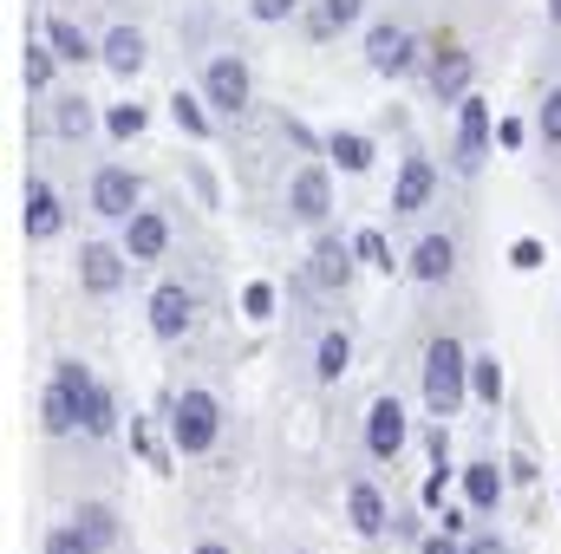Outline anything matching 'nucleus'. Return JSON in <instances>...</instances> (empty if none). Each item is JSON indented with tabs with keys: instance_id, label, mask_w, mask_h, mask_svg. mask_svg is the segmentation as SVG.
I'll return each instance as SVG.
<instances>
[{
	"instance_id": "obj_1",
	"label": "nucleus",
	"mask_w": 561,
	"mask_h": 554,
	"mask_svg": "<svg viewBox=\"0 0 561 554\" xmlns=\"http://www.w3.org/2000/svg\"><path fill=\"white\" fill-rule=\"evenodd\" d=\"M463 399H470V353L450 333H437L424 346V405H431V417H457Z\"/></svg>"
},
{
	"instance_id": "obj_2",
	"label": "nucleus",
	"mask_w": 561,
	"mask_h": 554,
	"mask_svg": "<svg viewBox=\"0 0 561 554\" xmlns=\"http://www.w3.org/2000/svg\"><path fill=\"white\" fill-rule=\"evenodd\" d=\"M216 437H222V399L203 392V385H183L170 399V450L203 457V450H216Z\"/></svg>"
},
{
	"instance_id": "obj_3",
	"label": "nucleus",
	"mask_w": 561,
	"mask_h": 554,
	"mask_svg": "<svg viewBox=\"0 0 561 554\" xmlns=\"http://www.w3.org/2000/svg\"><path fill=\"white\" fill-rule=\"evenodd\" d=\"M92 385H99V379H92L79 359H59V366H53V385H46V399H39L46 437H72V430H79V405H85Z\"/></svg>"
},
{
	"instance_id": "obj_4",
	"label": "nucleus",
	"mask_w": 561,
	"mask_h": 554,
	"mask_svg": "<svg viewBox=\"0 0 561 554\" xmlns=\"http://www.w3.org/2000/svg\"><path fill=\"white\" fill-rule=\"evenodd\" d=\"M203 99H209L222 118H242L249 99H255V72H249V59H242V53H216V59L203 66Z\"/></svg>"
},
{
	"instance_id": "obj_5",
	"label": "nucleus",
	"mask_w": 561,
	"mask_h": 554,
	"mask_svg": "<svg viewBox=\"0 0 561 554\" xmlns=\"http://www.w3.org/2000/svg\"><path fill=\"white\" fill-rule=\"evenodd\" d=\"M490 138H496V125H490V105L470 92L463 105H457V138H450V170L457 176H477L483 163H490Z\"/></svg>"
},
{
	"instance_id": "obj_6",
	"label": "nucleus",
	"mask_w": 561,
	"mask_h": 554,
	"mask_svg": "<svg viewBox=\"0 0 561 554\" xmlns=\"http://www.w3.org/2000/svg\"><path fill=\"white\" fill-rule=\"evenodd\" d=\"M366 66H373L379 79H412V72L424 66L419 33H412V26H392V20L373 26V33H366Z\"/></svg>"
},
{
	"instance_id": "obj_7",
	"label": "nucleus",
	"mask_w": 561,
	"mask_h": 554,
	"mask_svg": "<svg viewBox=\"0 0 561 554\" xmlns=\"http://www.w3.org/2000/svg\"><path fill=\"white\" fill-rule=\"evenodd\" d=\"M359 268H366V262H359L353 235H333V229H320V242H313V262H307V280H313L320 293H346Z\"/></svg>"
},
{
	"instance_id": "obj_8",
	"label": "nucleus",
	"mask_w": 561,
	"mask_h": 554,
	"mask_svg": "<svg viewBox=\"0 0 561 554\" xmlns=\"http://www.w3.org/2000/svg\"><path fill=\"white\" fill-rule=\"evenodd\" d=\"M138 209H144L138 170H125V163H99V170H92V216L125 222V216H138Z\"/></svg>"
},
{
	"instance_id": "obj_9",
	"label": "nucleus",
	"mask_w": 561,
	"mask_h": 554,
	"mask_svg": "<svg viewBox=\"0 0 561 554\" xmlns=\"http://www.w3.org/2000/svg\"><path fill=\"white\" fill-rule=\"evenodd\" d=\"M287 216L307 222V229H327V216H333V176H327V163H300L287 176Z\"/></svg>"
},
{
	"instance_id": "obj_10",
	"label": "nucleus",
	"mask_w": 561,
	"mask_h": 554,
	"mask_svg": "<svg viewBox=\"0 0 561 554\" xmlns=\"http://www.w3.org/2000/svg\"><path fill=\"white\" fill-rule=\"evenodd\" d=\"M470 79H477V53H463V46H437L424 59V85H431L437 105H463L470 99Z\"/></svg>"
},
{
	"instance_id": "obj_11",
	"label": "nucleus",
	"mask_w": 561,
	"mask_h": 554,
	"mask_svg": "<svg viewBox=\"0 0 561 554\" xmlns=\"http://www.w3.org/2000/svg\"><path fill=\"white\" fill-rule=\"evenodd\" d=\"M405 443H412V417H405V405H399L392 392H379V399L366 405V457L392 463Z\"/></svg>"
},
{
	"instance_id": "obj_12",
	"label": "nucleus",
	"mask_w": 561,
	"mask_h": 554,
	"mask_svg": "<svg viewBox=\"0 0 561 554\" xmlns=\"http://www.w3.org/2000/svg\"><path fill=\"white\" fill-rule=\"evenodd\" d=\"M59 229H66L59 189H53L46 176H26V189H20V235H26V242H53Z\"/></svg>"
},
{
	"instance_id": "obj_13",
	"label": "nucleus",
	"mask_w": 561,
	"mask_h": 554,
	"mask_svg": "<svg viewBox=\"0 0 561 554\" xmlns=\"http://www.w3.org/2000/svg\"><path fill=\"white\" fill-rule=\"evenodd\" d=\"M131 268H138V262L125 255V242H118V249H112V242H85V249H79V287L99 293V300L118 293V287L131 280Z\"/></svg>"
},
{
	"instance_id": "obj_14",
	"label": "nucleus",
	"mask_w": 561,
	"mask_h": 554,
	"mask_svg": "<svg viewBox=\"0 0 561 554\" xmlns=\"http://www.w3.org/2000/svg\"><path fill=\"white\" fill-rule=\"evenodd\" d=\"M144 313H150V333H157L163 346H176V339L196 326V293H190L183 280H163V287L150 293V307H144Z\"/></svg>"
},
{
	"instance_id": "obj_15",
	"label": "nucleus",
	"mask_w": 561,
	"mask_h": 554,
	"mask_svg": "<svg viewBox=\"0 0 561 554\" xmlns=\"http://www.w3.org/2000/svg\"><path fill=\"white\" fill-rule=\"evenodd\" d=\"M431 196H437V163L412 150L392 176V216H419V209H431Z\"/></svg>"
},
{
	"instance_id": "obj_16",
	"label": "nucleus",
	"mask_w": 561,
	"mask_h": 554,
	"mask_svg": "<svg viewBox=\"0 0 561 554\" xmlns=\"http://www.w3.org/2000/svg\"><path fill=\"white\" fill-rule=\"evenodd\" d=\"M125 255L150 268V262H163L170 255V216L163 209H138V216H125Z\"/></svg>"
},
{
	"instance_id": "obj_17",
	"label": "nucleus",
	"mask_w": 561,
	"mask_h": 554,
	"mask_svg": "<svg viewBox=\"0 0 561 554\" xmlns=\"http://www.w3.org/2000/svg\"><path fill=\"white\" fill-rule=\"evenodd\" d=\"M405 275L419 280V287H444V280L457 275V242L450 235H419V249L405 255Z\"/></svg>"
},
{
	"instance_id": "obj_18",
	"label": "nucleus",
	"mask_w": 561,
	"mask_h": 554,
	"mask_svg": "<svg viewBox=\"0 0 561 554\" xmlns=\"http://www.w3.org/2000/svg\"><path fill=\"white\" fill-rule=\"evenodd\" d=\"M346 522H353V535H366V542H379L386 529H392V509H386V496H379V483H353L346 489Z\"/></svg>"
},
{
	"instance_id": "obj_19",
	"label": "nucleus",
	"mask_w": 561,
	"mask_h": 554,
	"mask_svg": "<svg viewBox=\"0 0 561 554\" xmlns=\"http://www.w3.org/2000/svg\"><path fill=\"white\" fill-rule=\"evenodd\" d=\"M457 476H463V503H470L477 516H496V503H503V489H510V476L496 470V457H477V463H463Z\"/></svg>"
},
{
	"instance_id": "obj_20",
	"label": "nucleus",
	"mask_w": 561,
	"mask_h": 554,
	"mask_svg": "<svg viewBox=\"0 0 561 554\" xmlns=\"http://www.w3.org/2000/svg\"><path fill=\"white\" fill-rule=\"evenodd\" d=\"M99 59H105V72H118V79H138L144 59H150V46H144L138 26H112V33L99 39Z\"/></svg>"
},
{
	"instance_id": "obj_21",
	"label": "nucleus",
	"mask_w": 561,
	"mask_h": 554,
	"mask_svg": "<svg viewBox=\"0 0 561 554\" xmlns=\"http://www.w3.org/2000/svg\"><path fill=\"white\" fill-rule=\"evenodd\" d=\"M346 372H353V333L346 326H327L320 346H313V379L320 385H340Z\"/></svg>"
},
{
	"instance_id": "obj_22",
	"label": "nucleus",
	"mask_w": 561,
	"mask_h": 554,
	"mask_svg": "<svg viewBox=\"0 0 561 554\" xmlns=\"http://www.w3.org/2000/svg\"><path fill=\"white\" fill-rule=\"evenodd\" d=\"M209 112H216V105H209L203 92H170V118H176L183 138H196V143L216 138V118H209Z\"/></svg>"
},
{
	"instance_id": "obj_23",
	"label": "nucleus",
	"mask_w": 561,
	"mask_h": 554,
	"mask_svg": "<svg viewBox=\"0 0 561 554\" xmlns=\"http://www.w3.org/2000/svg\"><path fill=\"white\" fill-rule=\"evenodd\" d=\"M72 522L85 529V542H92L99 554L118 549V535H125V529H118V509H112V503H79V509H72Z\"/></svg>"
},
{
	"instance_id": "obj_24",
	"label": "nucleus",
	"mask_w": 561,
	"mask_h": 554,
	"mask_svg": "<svg viewBox=\"0 0 561 554\" xmlns=\"http://www.w3.org/2000/svg\"><path fill=\"white\" fill-rule=\"evenodd\" d=\"M373 157H379V150H373L366 131H333V138H327V163H340L346 176H366V170H373Z\"/></svg>"
},
{
	"instance_id": "obj_25",
	"label": "nucleus",
	"mask_w": 561,
	"mask_h": 554,
	"mask_svg": "<svg viewBox=\"0 0 561 554\" xmlns=\"http://www.w3.org/2000/svg\"><path fill=\"white\" fill-rule=\"evenodd\" d=\"M46 39H53L59 66H85V59H99V46H92L85 26H72V20H46Z\"/></svg>"
},
{
	"instance_id": "obj_26",
	"label": "nucleus",
	"mask_w": 561,
	"mask_h": 554,
	"mask_svg": "<svg viewBox=\"0 0 561 554\" xmlns=\"http://www.w3.org/2000/svg\"><path fill=\"white\" fill-rule=\"evenodd\" d=\"M53 66H59L53 39H26V53H20V85H26V92H46V85H53Z\"/></svg>"
},
{
	"instance_id": "obj_27",
	"label": "nucleus",
	"mask_w": 561,
	"mask_h": 554,
	"mask_svg": "<svg viewBox=\"0 0 561 554\" xmlns=\"http://www.w3.org/2000/svg\"><path fill=\"white\" fill-rule=\"evenodd\" d=\"M470 399L477 405H503V366H496V353H470Z\"/></svg>"
},
{
	"instance_id": "obj_28",
	"label": "nucleus",
	"mask_w": 561,
	"mask_h": 554,
	"mask_svg": "<svg viewBox=\"0 0 561 554\" xmlns=\"http://www.w3.org/2000/svg\"><path fill=\"white\" fill-rule=\"evenodd\" d=\"M79 430H85V437H112V430H118V399H112L105 385L85 392V405H79Z\"/></svg>"
},
{
	"instance_id": "obj_29",
	"label": "nucleus",
	"mask_w": 561,
	"mask_h": 554,
	"mask_svg": "<svg viewBox=\"0 0 561 554\" xmlns=\"http://www.w3.org/2000/svg\"><path fill=\"white\" fill-rule=\"evenodd\" d=\"M92 125H99V118H92V99H79V92H72V99H59L53 131H59L66 143H85V138H92Z\"/></svg>"
},
{
	"instance_id": "obj_30",
	"label": "nucleus",
	"mask_w": 561,
	"mask_h": 554,
	"mask_svg": "<svg viewBox=\"0 0 561 554\" xmlns=\"http://www.w3.org/2000/svg\"><path fill=\"white\" fill-rule=\"evenodd\" d=\"M353 249H359V262H366V268H379V275H392V268H399V262H392V242H386L379 229H359V235H353Z\"/></svg>"
},
{
	"instance_id": "obj_31",
	"label": "nucleus",
	"mask_w": 561,
	"mask_h": 554,
	"mask_svg": "<svg viewBox=\"0 0 561 554\" xmlns=\"http://www.w3.org/2000/svg\"><path fill=\"white\" fill-rule=\"evenodd\" d=\"M144 125H150V112H144V105H112V112H105V131H112L118 143L144 138Z\"/></svg>"
},
{
	"instance_id": "obj_32",
	"label": "nucleus",
	"mask_w": 561,
	"mask_h": 554,
	"mask_svg": "<svg viewBox=\"0 0 561 554\" xmlns=\"http://www.w3.org/2000/svg\"><path fill=\"white\" fill-rule=\"evenodd\" d=\"M536 138L561 143V85H549V92H542V105H536Z\"/></svg>"
},
{
	"instance_id": "obj_33",
	"label": "nucleus",
	"mask_w": 561,
	"mask_h": 554,
	"mask_svg": "<svg viewBox=\"0 0 561 554\" xmlns=\"http://www.w3.org/2000/svg\"><path fill=\"white\" fill-rule=\"evenodd\" d=\"M242 313L262 326V320H275V280H249L242 287Z\"/></svg>"
},
{
	"instance_id": "obj_34",
	"label": "nucleus",
	"mask_w": 561,
	"mask_h": 554,
	"mask_svg": "<svg viewBox=\"0 0 561 554\" xmlns=\"http://www.w3.org/2000/svg\"><path fill=\"white\" fill-rule=\"evenodd\" d=\"M46 554H99V549L85 542L79 522H59V529H46Z\"/></svg>"
},
{
	"instance_id": "obj_35",
	"label": "nucleus",
	"mask_w": 561,
	"mask_h": 554,
	"mask_svg": "<svg viewBox=\"0 0 561 554\" xmlns=\"http://www.w3.org/2000/svg\"><path fill=\"white\" fill-rule=\"evenodd\" d=\"M131 443L144 450V463H150V470H170V450L157 443V430H150V417H131Z\"/></svg>"
},
{
	"instance_id": "obj_36",
	"label": "nucleus",
	"mask_w": 561,
	"mask_h": 554,
	"mask_svg": "<svg viewBox=\"0 0 561 554\" xmlns=\"http://www.w3.org/2000/svg\"><path fill=\"white\" fill-rule=\"evenodd\" d=\"M359 13H366V0H320V20H327L333 33H346Z\"/></svg>"
},
{
	"instance_id": "obj_37",
	"label": "nucleus",
	"mask_w": 561,
	"mask_h": 554,
	"mask_svg": "<svg viewBox=\"0 0 561 554\" xmlns=\"http://www.w3.org/2000/svg\"><path fill=\"white\" fill-rule=\"evenodd\" d=\"M294 13H300V0H249V20H262V26H280Z\"/></svg>"
},
{
	"instance_id": "obj_38",
	"label": "nucleus",
	"mask_w": 561,
	"mask_h": 554,
	"mask_svg": "<svg viewBox=\"0 0 561 554\" xmlns=\"http://www.w3.org/2000/svg\"><path fill=\"white\" fill-rule=\"evenodd\" d=\"M542 262H549V249H542V242H536V235H523V242H516V249H510V268H523V275H536V268H542Z\"/></svg>"
},
{
	"instance_id": "obj_39",
	"label": "nucleus",
	"mask_w": 561,
	"mask_h": 554,
	"mask_svg": "<svg viewBox=\"0 0 561 554\" xmlns=\"http://www.w3.org/2000/svg\"><path fill=\"white\" fill-rule=\"evenodd\" d=\"M280 138L294 143V150H307V157H327V138H313L300 118H280Z\"/></svg>"
},
{
	"instance_id": "obj_40",
	"label": "nucleus",
	"mask_w": 561,
	"mask_h": 554,
	"mask_svg": "<svg viewBox=\"0 0 561 554\" xmlns=\"http://www.w3.org/2000/svg\"><path fill=\"white\" fill-rule=\"evenodd\" d=\"M450 476H457V470L431 463V476H424V489H419V503H424V509H444V489H450Z\"/></svg>"
},
{
	"instance_id": "obj_41",
	"label": "nucleus",
	"mask_w": 561,
	"mask_h": 554,
	"mask_svg": "<svg viewBox=\"0 0 561 554\" xmlns=\"http://www.w3.org/2000/svg\"><path fill=\"white\" fill-rule=\"evenodd\" d=\"M496 143H503V150H523V143H529V125H523V118H503V125H496Z\"/></svg>"
},
{
	"instance_id": "obj_42",
	"label": "nucleus",
	"mask_w": 561,
	"mask_h": 554,
	"mask_svg": "<svg viewBox=\"0 0 561 554\" xmlns=\"http://www.w3.org/2000/svg\"><path fill=\"white\" fill-rule=\"evenodd\" d=\"M419 554H463V542H457L450 529H437V535H424L419 542Z\"/></svg>"
},
{
	"instance_id": "obj_43",
	"label": "nucleus",
	"mask_w": 561,
	"mask_h": 554,
	"mask_svg": "<svg viewBox=\"0 0 561 554\" xmlns=\"http://www.w3.org/2000/svg\"><path fill=\"white\" fill-rule=\"evenodd\" d=\"M536 476H542V470H536V457H529V450H516V457H510V483H536Z\"/></svg>"
},
{
	"instance_id": "obj_44",
	"label": "nucleus",
	"mask_w": 561,
	"mask_h": 554,
	"mask_svg": "<svg viewBox=\"0 0 561 554\" xmlns=\"http://www.w3.org/2000/svg\"><path fill=\"white\" fill-rule=\"evenodd\" d=\"M463 554H510V549H503V535H470Z\"/></svg>"
},
{
	"instance_id": "obj_45",
	"label": "nucleus",
	"mask_w": 561,
	"mask_h": 554,
	"mask_svg": "<svg viewBox=\"0 0 561 554\" xmlns=\"http://www.w3.org/2000/svg\"><path fill=\"white\" fill-rule=\"evenodd\" d=\"M190 176H196V196H203V203L216 209V176H209V170H190Z\"/></svg>"
},
{
	"instance_id": "obj_46",
	"label": "nucleus",
	"mask_w": 561,
	"mask_h": 554,
	"mask_svg": "<svg viewBox=\"0 0 561 554\" xmlns=\"http://www.w3.org/2000/svg\"><path fill=\"white\" fill-rule=\"evenodd\" d=\"M549 26H561V0H549Z\"/></svg>"
},
{
	"instance_id": "obj_47",
	"label": "nucleus",
	"mask_w": 561,
	"mask_h": 554,
	"mask_svg": "<svg viewBox=\"0 0 561 554\" xmlns=\"http://www.w3.org/2000/svg\"><path fill=\"white\" fill-rule=\"evenodd\" d=\"M196 554H229V549H222V542H203V549H196Z\"/></svg>"
}]
</instances>
